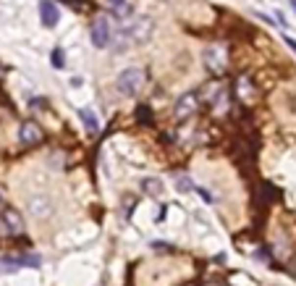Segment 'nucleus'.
<instances>
[{
  "label": "nucleus",
  "mask_w": 296,
  "mask_h": 286,
  "mask_svg": "<svg viewBox=\"0 0 296 286\" xmlns=\"http://www.w3.org/2000/svg\"><path fill=\"white\" fill-rule=\"evenodd\" d=\"M178 189H181V192H192L194 184L189 182V179H178Z\"/></svg>",
  "instance_id": "nucleus-16"
},
{
  "label": "nucleus",
  "mask_w": 296,
  "mask_h": 286,
  "mask_svg": "<svg viewBox=\"0 0 296 286\" xmlns=\"http://www.w3.org/2000/svg\"><path fill=\"white\" fill-rule=\"evenodd\" d=\"M116 16L118 19H128V16H131V5H128V3L118 5V8H116Z\"/></svg>",
  "instance_id": "nucleus-15"
},
{
  "label": "nucleus",
  "mask_w": 296,
  "mask_h": 286,
  "mask_svg": "<svg viewBox=\"0 0 296 286\" xmlns=\"http://www.w3.org/2000/svg\"><path fill=\"white\" fill-rule=\"evenodd\" d=\"M236 95H239V100H241V103H252L254 97H257V89H254L252 79H249L247 74H241L239 81H236Z\"/></svg>",
  "instance_id": "nucleus-10"
},
{
  "label": "nucleus",
  "mask_w": 296,
  "mask_h": 286,
  "mask_svg": "<svg viewBox=\"0 0 296 286\" xmlns=\"http://www.w3.org/2000/svg\"><path fill=\"white\" fill-rule=\"evenodd\" d=\"M0 221H3V226H5V231H8V234H24V218H21L16 210H5L3 215H0Z\"/></svg>",
  "instance_id": "nucleus-8"
},
{
  "label": "nucleus",
  "mask_w": 296,
  "mask_h": 286,
  "mask_svg": "<svg viewBox=\"0 0 296 286\" xmlns=\"http://www.w3.org/2000/svg\"><path fill=\"white\" fill-rule=\"evenodd\" d=\"M286 45H288V48H291V50L296 52V40H291V37H286Z\"/></svg>",
  "instance_id": "nucleus-18"
},
{
  "label": "nucleus",
  "mask_w": 296,
  "mask_h": 286,
  "mask_svg": "<svg viewBox=\"0 0 296 286\" xmlns=\"http://www.w3.org/2000/svg\"><path fill=\"white\" fill-rule=\"evenodd\" d=\"M3 202H5V197H3V189H0V205H3Z\"/></svg>",
  "instance_id": "nucleus-21"
},
{
  "label": "nucleus",
  "mask_w": 296,
  "mask_h": 286,
  "mask_svg": "<svg viewBox=\"0 0 296 286\" xmlns=\"http://www.w3.org/2000/svg\"><path fill=\"white\" fill-rule=\"evenodd\" d=\"M199 110V95L197 92H184L176 103V118H189Z\"/></svg>",
  "instance_id": "nucleus-6"
},
{
  "label": "nucleus",
  "mask_w": 296,
  "mask_h": 286,
  "mask_svg": "<svg viewBox=\"0 0 296 286\" xmlns=\"http://www.w3.org/2000/svg\"><path fill=\"white\" fill-rule=\"evenodd\" d=\"M108 3L113 5V8H118V5H123V3H126V0H108Z\"/></svg>",
  "instance_id": "nucleus-19"
},
{
  "label": "nucleus",
  "mask_w": 296,
  "mask_h": 286,
  "mask_svg": "<svg viewBox=\"0 0 296 286\" xmlns=\"http://www.w3.org/2000/svg\"><path fill=\"white\" fill-rule=\"evenodd\" d=\"M42 126L40 124H34V121H24L19 126V142L24 147H34V145H40L42 142Z\"/></svg>",
  "instance_id": "nucleus-5"
},
{
  "label": "nucleus",
  "mask_w": 296,
  "mask_h": 286,
  "mask_svg": "<svg viewBox=\"0 0 296 286\" xmlns=\"http://www.w3.org/2000/svg\"><path fill=\"white\" fill-rule=\"evenodd\" d=\"M40 19H42V26H48V29H52L58 24L60 13H58V5L52 0H42L40 3Z\"/></svg>",
  "instance_id": "nucleus-9"
},
{
  "label": "nucleus",
  "mask_w": 296,
  "mask_h": 286,
  "mask_svg": "<svg viewBox=\"0 0 296 286\" xmlns=\"http://www.w3.org/2000/svg\"><path fill=\"white\" fill-rule=\"evenodd\" d=\"M139 121H152V113H149V108H139Z\"/></svg>",
  "instance_id": "nucleus-17"
},
{
  "label": "nucleus",
  "mask_w": 296,
  "mask_h": 286,
  "mask_svg": "<svg viewBox=\"0 0 296 286\" xmlns=\"http://www.w3.org/2000/svg\"><path fill=\"white\" fill-rule=\"evenodd\" d=\"M149 34H152V21L147 16H134L121 29V34L116 37V45H118V50H126V48H134V45L147 42Z\"/></svg>",
  "instance_id": "nucleus-1"
},
{
  "label": "nucleus",
  "mask_w": 296,
  "mask_h": 286,
  "mask_svg": "<svg viewBox=\"0 0 296 286\" xmlns=\"http://www.w3.org/2000/svg\"><path fill=\"white\" fill-rule=\"evenodd\" d=\"M29 213L37 215V218L52 215V202H50L48 194H32V197H29Z\"/></svg>",
  "instance_id": "nucleus-7"
},
{
  "label": "nucleus",
  "mask_w": 296,
  "mask_h": 286,
  "mask_svg": "<svg viewBox=\"0 0 296 286\" xmlns=\"http://www.w3.org/2000/svg\"><path fill=\"white\" fill-rule=\"evenodd\" d=\"M92 42L97 50H105L113 42V24L108 16H97L92 24Z\"/></svg>",
  "instance_id": "nucleus-4"
},
{
  "label": "nucleus",
  "mask_w": 296,
  "mask_h": 286,
  "mask_svg": "<svg viewBox=\"0 0 296 286\" xmlns=\"http://www.w3.org/2000/svg\"><path fill=\"white\" fill-rule=\"evenodd\" d=\"M291 11L296 13V0H291Z\"/></svg>",
  "instance_id": "nucleus-20"
},
{
  "label": "nucleus",
  "mask_w": 296,
  "mask_h": 286,
  "mask_svg": "<svg viewBox=\"0 0 296 286\" xmlns=\"http://www.w3.org/2000/svg\"><path fill=\"white\" fill-rule=\"evenodd\" d=\"M202 63L212 77H223L225 69H228V50H225L223 45H210V48H204V52H202Z\"/></svg>",
  "instance_id": "nucleus-3"
},
{
  "label": "nucleus",
  "mask_w": 296,
  "mask_h": 286,
  "mask_svg": "<svg viewBox=\"0 0 296 286\" xmlns=\"http://www.w3.org/2000/svg\"><path fill=\"white\" fill-rule=\"evenodd\" d=\"M144 84H147V74H144L142 69H136V66H131V69H123L118 74V79H116V89L123 97H134V95H139Z\"/></svg>",
  "instance_id": "nucleus-2"
},
{
  "label": "nucleus",
  "mask_w": 296,
  "mask_h": 286,
  "mask_svg": "<svg viewBox=\"0 0 296 286\" xmlns=\"http://www.w3.org/2000/svg\"><path fill=\"white\" fill-rule=\"evenodd\" d=\"M142 189L149 192V194H160L163 186H160V182H157V179H144V182H142Z\"/></svg>",
  "instance_id": "nucleus-13"
},
{
  "label": "nucleus",
  "mask_w": 296,
  "mask_h": 286,
  "mask_svg": "<svg viewBox=\"0 0 296 286\" xmlns=\"http://www.w3.org/2000/svg\"><path fill=\"white\" fill-rule=\"evenodd\" d=\"M79 118H81V124L87 126V131H92V134H97V131H100V124H97L95 113L89 110V108H84V110H79Z\"/></svg>",
  "instance_id": "nucleus-12"
},
{
  "label": "nucleus",
  "mask_w": 296,
  "mask_h": 286,
  "mask_svg": "<svg viewBox=\"0 0 296 286\" xmlns=\"http://www.w3.org/2000/svg\"><path fill=\"white\" fill-rule=\"evenodd\" d=\"M210 103H212V108H215L218 116H220V113H225V110H228V89L215 87V89H212V95H210Z\"/></svg>",
  "instance_id": "nucleus-11"
},
{
  "label": "nucleus",
  "mask_w": 296,
  "mask_h": 286,
  "mask_svg": "<svg viewBox=\"0 0 296 286\" xmlns=\"http://www.w3.org/2000/svg\"><path fill=\"white\" fill-rule=\"evenodd\" d=\"M50 61H52V66H55V69H63V63H66L63 50H60V48H55V50H52V55H50Z\"/></svg>",
  "instance_id": "nucleus-14"
}]
</instances>
